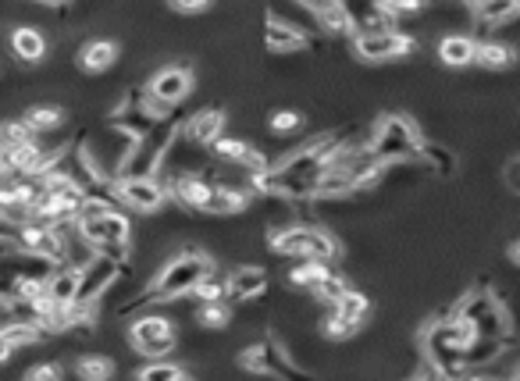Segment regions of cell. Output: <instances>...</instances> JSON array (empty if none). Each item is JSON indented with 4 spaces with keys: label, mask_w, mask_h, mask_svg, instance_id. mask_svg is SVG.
I'll return each instance as SVG.
<instances>
[{
    "label": "cell",
    "mask_w": 520,
    "mask_h": 381,
    "mask_svg": "<svg viewBox=\"0 0 520 381\" xmlns=\"http://www.w3.org/2000/svg\"><path fill=\"white\" fill-rule=\"evenodd\" d=\"M342 146L339 136H317L310 143H303L300 150H293L282 161H271L264 171L250 175V189L264 196H278V200L300 203V200H314V186L325 171L328 157Z\"/></svg>",
    "instance_id": "obj_1"
},
{
    "label": "cell",
    "mask_w": 520,
    "mask_h": 381,
    "mask_svg": "<svg viewBox=\"0 0 520 381\" xmlns=\"http://www.w3.org/2000/svg\"><path fill=\"white\" fill-rule=\"evenodd\" d=\"M79 228V236L93 246V253H104V257H114L129 264V250H132V221L118 211V203H104V200H86L79 214L72 221Z\"/></svg>",
    "instance_id": "obj_2"
},
{
    "label": "cell",
    "mask_w": 520,
    "mask_h": 381,
    "mask_svg": "<svg viewBox=\"0 0 520 381\" xmlns=\"http://www.w3.org/2000/svg\"><path fill=\"white\" fill-rule=\"evenodd\" d=\"M207 275H214V260L207 253L193 250H179L171 260H164V268L157 271V278L150 282V289L139 296V303H171V300H182L196 285L204 282Z\"/></svg>",
    "instance_id": "obj_3"
},
{
    "label": "cell",
    "mask_w": 520,
    "mask_h": 381,
    "mask_svg": "<svg viewBox=\"0 0 520 381\" xmlns=\"http://www.w3.org/2000/svg\"><path fill=\"white\" fill-rule=\"evenodd\" d=\"M367 150L374 154V161L389 164V168H396V164H414L421 161L424 154V136L414 125V118H407V114H382L371 132Z\"/></svg>",
    "instance_id": "obj_4"
},
{
    "label": "cell",
    "mask_w": 520,
    "mask_h": 381,
    "mask_svg": "<svg viewBox=\"0 0 520 381\" xmlns=\"http://www.w3.org/2000/svg\"><path fill=\"white\" fill-rule=\"evenodd\" d=\"M129 271V264L114 257H104V253H93L86 264L79 268V289H75V303H72V328H86L97 314L100 300L118 285V278Z\"/></svg>",
    "instance_id": "obj_5"
},
{
    "label": "cell",
    "mask_w": 520,
    "mask_h": 381,
    "mask_svg": "<svg viewBox=\"0 0 520 381\" xmlns=\"http://www.w3.org/2000/svg\"><path fill=\"white\" fill-rule=\"evenodd\" d=\"M268 246L282 257H300V260H325L335 264L342 257V243L328 232V228L314 225H278L271 228Z\"/></svg>",
    "instance_id": "obj_6"
},
{
    "label": "cell",
    "mask_w": 520,
    "mask_h": 381,
    "mask_svg": "<svg viewBox=\"0 0 520 381\" xmlns=\"http://www.w3.org/2000/svg\"><path fill=\"white\" fill-rule=\"evenodd\" d=\"M453 314H460L464 321H471L474 335H488V339H510L513 321L506 314V307L499 303V296H492L488 289H471L464 300L456 303Z\"/></svg>",
    "instance_id": "obj_7"
},
{
    "label": "cell",
    "mask_w": 520,
    "mask_h": 381,
    "mask_svg": "<svg viewBox=\"0 0 520 381\" xmlns=\"http://www.w3.org/2000/svg\"><path fill=\"white\" fill-rule=\"evenodd\" d=\"M239 367L250 374H260V378H296V381L310 378V374L293 360V353H289L278 339H271V335L253 342L250 349H243V353H239Z\"/></svg>",
    "instance_id": "obj_8"
},
{
    "label": "cell",
    "mask_w": 520,
    "mask_h": 381,
    "mask_svg": "<svg viewBox=\"0 0 520 381\" xmlns=\"http://www.w3.org/2000/svg\"><path fill=\"white\" fill-rule=\"evenodd\" d=\"M196 86V75L189 65H164L161 72H154L147 86V104L157 118H168L179 104H186L189 93Z\"/></svg>",
    "instance_id": "obj_9"
},
{
    "label": "cell",
    "mask_w": 520,
    "mask_h": 381,
    "mask_svg": "<svg viewBox=\"0 0 520 381\" xmlns=\"http://www.w3.org/2000/svg\"><path fill=\"white\" fill-rule=\"evenodd\" d=\"M114 193H118L122 207L139 214H161L171 203L168 182H161L157 175H132V171H122V175L114 179Z\"/></svg>",
    "instance_id": "obj_10"
},
{
    "label": "cell",
    "mask_w": 520,
    "mask_h": 381,
    "mask_svg": "<svg viewBox=\"0 0 520 381\" xmlns=\"http://www.w3.org/2000/svg\"><path fill=\"white\" fill-rule=\"evenodd\" d=\"M129 346L136 349L139 357H168L171 349L179 346V328L164 314H139L132 317L129 325Z\"/></svg>",
    "instance_id": "obj_11"
},
{
    "label": "cell",
    "mask_w": 520,
    "mask_h": 381,
    "mask_svg": "<svg viewBox=\"0 0 520 381\" xmlns=\"http://www.w3.org/2000/svg\"><path fill=\"white\" fill-rule=\"evenodd\" d=\"M474 339L471 321H464L460 314H449L442 321H428L421 332V357L424 360H442L464 353V346Z\"/></svg>",
    "instance_id": "obj_12"
},
{
    "label": "cell",
    "mask_w": 520,
    "mask_h": 381,
    "mask_svg": "<svg viewBox=\"0 0 520 381\" xmlns=\"http://www.w3.org/2000/svg\"><path fill=\"white\" fill-rule=\"evenodd\" d=\"M179 132H182V125L171 122V114L168 118H157L154 129L132 146V157L125 161V171H132V175H157V168H161L164 157L171 154V146H175V136H179Z\"/></svg>",
    "instance_id": "obj_13"
},
{
    "label": "cell",
    "mask_w": 520,
    "mask_h": 381,
    "mask_svg": "<svg viewBox=\"0 0 520 381\" xmlns=\"http://www.w3.org/2000/svg\"><path fill=\"white\" fill-rule=\"evenodd\" d=\"M353 50L367 65H385V61H399V57L414 54L417 40L407 33H396V29H382V33L353 36Z\"/></svg>",
    "instance_id": "obj_14"
},
{
    "label": "cell",
    "mask_w": 520,
    "mask_h": 381,
    "mask_svg": "<svg viewBox=\"0 0 520 381\" xmlns=\"http://www.w3.org/2000/svg\"><path fill=\"white\" fill-rule=\"evenodd\" d=\"M264 43H268L271 54H300V50L314 47V33L293 18H282L278 11H271L268 25H264Z\"/></svg>",
    "instance_id": "obj_15"
},
{
    "label": "cell",
    "mask_w": 520,
    "mask_h": 381,
    "mask_svg": "<svg viewBox=\"0 0 520 381\" xmlns=\"http://www.w3.org/2000/svg\"><path fill=\"white\" fill-rule=\"evenodd\" d=\"M182 136H186V143L193 146H211L218 136H225V111L221 107H204V111H193L182 122Z\"/></svg>",
    "instance_id": "obj_16"
},
{
    "label": "cell",
    "mask_w": 520,
    "mask_h": 381,
    "mask_svg": "<svg viewBox=\"0 0 520 381\" xmlns=\"http://www.w3.org/2000/svg\"><path fill=\"white\" fill-rule=\"evenodd\" d=\"M225 282H228V296H232V300L250 303V300H260L264 289H268V271L257 268V264H243V268L232 271Z\"/></svg>",
    "instance_id": "obj_17"
},
{
    "label": "cell",
    "mask_w": 520,
    "mask_h": 381,
    "mask_svg": "<svg viewBox=\"0 0 520 381\" xmlns=\"http://www.w3.org/2000/svg\"><path fill=\"white\" fill-rule=\"evenodd\" d=\"M342 4H346V15H350L353 36L382 33V29H392L389 15L378 8V0H342Z\"/></svg>",
    "instance_id": "obj_18"
},
{
    "label": "cell",
    "mask_w": 520,
    "mask_h": 381,
    "mask_svg": "<svg viewBox=\"0 0 520 381\" xmlns=\"http://www.w3.org/2000/svg\"><path fill=\"white\" fill-rule=\"evenodd\" d=\"M478 57V36L471 33H449L439 43V61L446 68H471Z\"/></svg>",
    "instance_id": "obj_19"
},
{
    "label": "cell",
    "mask_w": 520,
    "mask_h": 381,
    "mask_svg": "<svg viewBox=\"0 0 520 381\" xmlns=\"http://www.w3.org/2000/svg\"><path fill=\"white\" fill-rule=\"evenodd\" d=\"M118 61V43L114 40H90L79 50V68L86 75H104Z\"/></svg>",
    "instance_id": "obj_20"
},
{
    "label": "cell",
    "mask_w": 520,
    "mask_h": 381,
    "mask_svg": "<svg viewBox=\"0 0 520 381\" xmlns=\"http://www.w3.org/2000/svg\"><path fill=\"white\" fill-rule=\"evenodd\" d=\"M513 61H517V50L513 47H506L499 40H478V57H474L478 68H485V72H506V68H513Z\"/></svg>",
    "instance_id": "obj_21"
},
{
    "label": "cell",
    "mask_w": 520,
    "mask_h": 381,
    "mask_svg": "<svg viewBox=\"0 0 520 381\" xmlns=\"http://www.w3.org/2000/svg\"><path fill=\"white\" fill-rule=\"evenodd\" d=\"M11 50H15L18 61H43V54H47V40H43L40 29H29V25H22V29H15L11 33Z\"/></svg>",
    "instance_id": "obj_22"
},
{
    "label": "cell",
    "mask_w": 520,
    "mask_h": 381,
    "mask_svg": "<svg viewBox=\"0 0 520 381\" xmlns=\"http://www.w3.org/2000/svg\"><path fill=\"white\" fill-rule=\"evenodd\" d=\"M421 161H424V168H428L431 175H439V179H449V175L456 171L453 150H449V146H442V143H428V139H424Z\"/></svg>",
    "instance_id": "obj_23"
},
{
    "label": "cell",
    "mask_w": 520,
    "mask_h": 381,
    "mask_svg": "<svg viewBox=\"0 0 520 381\" xmlns=\"http://www.w3.org/2000/svg\"><path fill=\"white\" fill-rule=\"evenodd\" d=\"M22 118L29 122V129H33L36 136H47V132H57L65 125V111H61V107H47V104L29 107Z\"/></svg>",
    "instance_id": "obj_24"
},
{
    "label": "cell",
    "mask_w": 520,
    "mask_h": 381,
    "mask_svg": "<svg viewBox=\"0 0 520 381\" xmlns=\"http://www.w3.org/2000/svg\"><path fill=\"white\" fill-rule=\"evenodd\" d=\"M328 271H332V264H325V260H300V264L289 271V285H293V289L310 292L317 282H321V278L328 275Z\"/></svg>",
    "instance_id": "obj_25"
},
{
    "label": "cell",
    "mask_w": 520,
    "mask_h": 381,
    "mask_svg": "<svg viewBox=\"0 0 520 381\" xmlns=\"http://www.w3.org/2000/svg\"><path fill=\"white\" fill-rule=\"evenodd\" d=\"M139 381H189L193 374H189V367L182 364H168L164 357H157L154 364H143L136 371Z\"/></svg>",
    "instance_id": "obj_26"
},
{
    "label": "cell",
    "mask_w": 520,
    "mask_h": 381,
    "mask_svg": "<svg viewBox=\"0 0 520 381\" xmlns=\"http://www.w3.org/2000/svg\"><path fill=\"white\" fill-rule=\"evenodd\" d=\"M232 321V310H228L225 300H211V303H196V325L207 328V332H221Z\"/></svg>",
    "instance_id": "obj_27"
},
{
    "label": "cell",
    "mask_w": 520,
    "mask_h": 381,
    "mask_svg": "<svg viewBox=\"0 0 520 381\" xmlns=\"http://www.w3.org/2000/svg\"><path fill=\"white\" fill-rule=\"evenodd\" d=\"M332 310H339L342 317H350L353 325H364V317L371 314V300L360 289H346L339 300L332 303Z\"/></svg>",
    "instance_id": "obj_28"
},
{
    "label": "cell",
    "mask_w": 520,
    "mask_h": 381,
    "mask_svg": "<svg viewBox=\"0 0 520 381\" xmlns=\"http://www.w3.org/2000/svg\"><path fill=\"white\" fill-rule=\"evenodd\" d=\"M481 25H503L510 18H517V0H485L481 8H474Z\"/></svg>",
    "instance_id": "obj_29"
},
{
    "label": "cell",
    "mask_w": 520,
    "mask_h": 381,
    "mask_svg": "<svg viewBox=\"0 0 520 381\" xmlns=\"http://www.w3.org/2000/svg\"><path fill=\"white\" fill-rule=\"evenodd\" d=\"M346 289H350V282H346L339 271H328V275L310 289V296H314L317 303H335Z\"/></svg>",
    "instance_id": "obj_30"
},
{
    "label": "cell",
    "mask_w": 520,
    "mask_h": 381,
    "mask_svg": "<svg viewBox=\"0 0 520 381\" xmlns=\"http://www.w3.org/2000/svg\"><path fill=\"white\" fill-rule=\"evenodd\" d=\"M75 374L82 381H107L114 374V360L111 357H82L75 364Z\"/></svg>",
    "instance_id": "obj_31"
},
{
    "label": "cell",
    "mask_w": 520,
    "mask_h": 381,
    "mask_svg": "<svg viewBox=\"0 0 520 381\" xmlns=\"http://www.w3.org/2000/svg\"><path fill=\"white\" fill-rule=\"evenodd\" d=\"M378 8L389 15V22H403V18H417L428 4L424 0H378Z\"/></svg>",
    "instance_id": "obj_32"
},
{
    "label": "cell",
    "mask_w": 520,
    "mask_h": 381,
    "mask_svg": "<svg viewBox=\"0 0 520 381\" xmlns=\"http://www.w3.org/2000/svg\"><path fill=\"white\" fill-rule=\"evenodd\" d=\"M321 332H325V339L342 342V339H353V335L360 332V325H353L350 317H342L339 310H332V314L325 317V325H321Z\"/></svg>",
    "instance_id": "obj_33"
},
{
    "label": "cell",
    "mask_w": 520,
    "mask_h": 381,
    "mask_svg": "<svg viewBox=\"0 0 520 381\" xmlns=\"http://www.w3.org/2000/svg\"><path fill=\"white\" fill-rule=\"evenodd\" d=\"M29 139H36V132L29 129V122H25V118H15V122L0 125V143L8 146V150H15V146L29 143Z\"/></svg>",
    "instance_id": "obj_34"
},
{
    "label": "cell",
    "mask_w": 520,
    "mask_h": 381,
    "mask_svg": "<svg viewBox=\"0 0 520 381\" xmlns=\"http://www.w3.org/2000/svg\"><path fill=\"white\" fill-rule=\"evenodd\" d=\"M196 303H211V300H228V282L225 278H218V275H207L204 282L196 285L193 292H189Z\"/></svg>",
    "instance_id": "obj_35"
},
{
    "label": "cell",
    "mask_w": 520,
    "mask_h": 381,
    "mask_svg": "<svg viewBox=\"0 0 520 381\" xmlns=\"http://www.w3.org/2000/svg\"><path fill=\"white\" fill-rule=\"evenodd\" d=\"M268 129H271V136H296V132L303 129V114H296V111H275V114H271Z\"/></svg>",
    "instance_id": "obj_36"
},
{
    "label": "cell",
    "mask_w": 520,
    "mask_h": 381,
    "mask_svg": "<svg viewBox=\"0 0 520 381\" xmlns=\"http://www.w3.org/2000/svg\"><path fill=\"white\" fill-rule=\"evenodd\" d=\"M25 378H29V381H61V378H65V367H61V364L29 367V371H25Z\"/></svg>",
    "instance_id": "obj_37"
},
{
    "label": "cell",
    "mask_w": 520,
    "mask_h": 381,
    "mask_svg": "<svg viewBox=\"0 0 520 381\" xmlns=\"http://www.w3.org/2000/svg\"><path fill=\"white\" fill-rule=\"evenodd\" d=\"M168 4L179 11V15H200V11L211 8L214 0H168Z\"/></svg>",
    "instance_id": "obj_38"
},
{
    "label": "cell",
    "mask_w": 520,
    "mask_h": 381,
    "mask_svg": "<svg viewBox=\"0 0 520 381\" xmlns=\"http://www.w3.org/2000/svg\"><path fill=\"white\" fill-rule=\"evenodd\" d=\"M15 353H18V349H15V342H11L8 335L0 332V364H8V360L15 357Z\"/></svg>",
    "instance_id": "obj_39"
},
{
    "label": "cell",
    "mask_w": 520,
    "mask_h": 381,
    "mask_svg": "<svg viewBox=\"0 0 520 381\" xmlns=\"http://www.w3.org/2000/svg\"><path fill=\"white\" fill-rule=\"evenodd\" d=\"M506 182H510L513 189H520V154L517 161H510V168H506Z\"/></svg>",
    "instance_id": "obj_40"
},
{
    "label": "cell",
    "mask_w": 520,
    "mask_h": 381,
    "mask_svg": "<svg viewBox=\"0 0 520 381\" xmlns=\"http://www.w3.org/2000/svg\"><path fill=\"white\" fill-rule=\"evenodd\" d=\"M0 175H11V150L0 143Z\"/></svg>",
    "instance_id": "obj_41"
},
{
    "label": "cell",
    "mask_w": 520,
    "mask_h": 381,
    "mask_svg": "<svg viewBox=\"0 0 520 381\" xmlns=\"http://www.w3.org/2000/svg\"><path fill=\"white\" fill-rule=\"evenodd\" d=\"M510 260L520 268V243H513V246H510Z\"/></svg>",
    "instance_id": "obj_42"
},
{
    "label": "cell",
    "mask_w": 520,
    "mask_h": 381,
    "mask_svg": "<svg viewBox=\"0 0 520 381\" xmlns=\"http://www.w3.org/2000/svg\"><path fill=\"white\" fill-rule=\"evenodd\" d=\"M40 4H50V8H61V4H68V0H40Z\"/></svg>",
    "instance_id": "obj_43"
},
{
    "label": "cell",
    "mask_w": 520,
    "mask_h": 381,
    "mask_svg": "<svg viewBox=\"0 0 520 381\" xmlns=\"http://www.w3.org/2000/svg\"><path fill=\"white\" fill-rule=\"evenodd\" d=\"M467 4H471V8H481V4H485V0H467Z\"/></svg>",
    "instance_id": "obj_44"
},
{
    "label": "cell",
    "mask_w": 520,
    "mask_h": 381,
    "mask_svg": "<svg viewBox=\"0 0 520 381\" xmlns=\"http://www.w3.org/2000/svg\"><path fill=\"white\" fill-rule=\"evenodd\" d=\"M517 18H520V0H517Z\"/></svg>",
    "instance_id": "obj_45"
},
{
    "label": "cell",
    "mask_w": 520,
    "mask_h": 381,
    "mask_svg": "<svg viewBox=\"0 0 520 381\" xmlns=\"http://www.w3.org/2000/svg\"><path fill=\"white\" fill-rule=\"evenodd\" d=\"M517 374H520V371H517Z\"/></svg>",
    "instance_id": "obj_46"
}]
</instances>
